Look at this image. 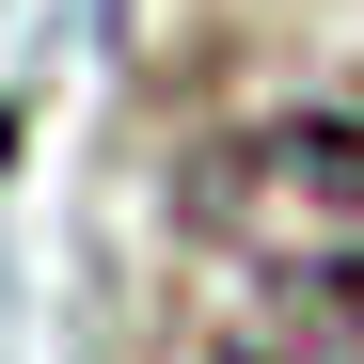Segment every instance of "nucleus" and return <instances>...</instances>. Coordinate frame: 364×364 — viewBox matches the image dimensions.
Instances as JSON below:
<instances>
[{"label":"nucleus","instance_id":"obj_1","mask_svg":"<svg viewBox=\"0 0 364 364\" xmlns=\"http://www.w3.org/2000/svg\"><path fill=\"white\" fill-rule=\"evenodd\" d=\"M222 364H364V143L269 127L206 159Z\"/></svg>","mask_w":364,"mask_h":364}]
</instances>
